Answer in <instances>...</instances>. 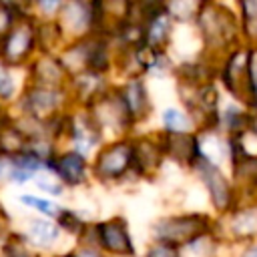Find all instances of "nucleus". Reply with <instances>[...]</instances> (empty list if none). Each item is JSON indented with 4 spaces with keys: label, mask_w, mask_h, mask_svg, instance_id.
I'll return each instance as SVG.
<instances>
[{
    "label": "nucleus",
    "mask_w": 257,
    "mask_h": 257,
    "mask_svg": "<svg viewBox=\"0 0 257 257\" xmlns=\"http://www.w3.org/2000/svg\"><path fill=\"white\" fill-rule=\"evenodd\" d=\"M243 257H257V245H255V247H251Z\"/></svg>",
    "instance_id": "20"
},
{
    "label": "nucleus",
    "mask_w": 257,
    "mask_h": 257,
    "mask_svg": "<svg viewBox=\"0 0 257 257\" xmlns=\"http://www.w3.org/2000/svg\"><path fill=\"white\" fill-rule=\"evenodd\" d=\"M4 257H36V253H32L24 241H18V239H10L6 245H4Z\"/></svg>",
    "instance_id": "14"
},
{
    "label": "nucleus",
    "mask_w": 257,
    "mask_h": 257,
    "mask_svg": "<svg viewBox=\"0 0 257 257\" xmlns=\"http://www.w3.org/2000/svg\"><path fill=\"white\" fill-rule=\"evenodd\" d=\"M12 90H14V84L8 70H0V98H10Z\"/></svg>",
    "instance_id": "17"
},
{
    "label": "nucleus",
    "mask_w": 257,
    "mask_h": 257,
    "mask_svg": "<svg viewBox=\"0 0 257 257\" xmlns=\"http://www.w3.org/2000/svg\"><path fill=\"white\" fill-rule=\"evenodd\" d=\"M133 167V145L126 141L104 147L94 163V173L100 179H120Z\"/></svg>",
    "instance_id": "3"
},
{
    "label": "nucleus",
    "mask_w": 257,
    "mask_h": 257,
    "mask_svg": "<svg viewBox=\"0 0 257 257\" xmlns=\"http://www.w3.org/2000/svg\"><path fill=\"white\" fill-rule=\"evenodd\" d=\"M195 167H197V171H199V175H201V179H203V183L211 195L213 205L221 211L229 209V205L233 203V189H231L229 181L223 177V173L219 171V167L201 155H199Z\"/></svg>",
    "instance_id": "5"
},
{
    "label": "nucleus",
    "mask_w": 257,
    "mask_h": 257,
    "mask_svg": "<svg viewBox=\"0 0 257 257\" xmlns=\"http://www.w3.org/2000/svg\"><path fill=\"white\" fill-rule=\"evenodd\" d=\"M22 203H26V205H32V207H36L40 213H44V215H60V211H58V207H54L52 203H48V201H44V199H36V197H22Z\"/></svg>",
    "instance_id": "16"
},
{
    "label": "nucleus",
    "mask_w": 257,
    "mask_h": 257,
    "mask_svg": "<svg viewBox=\"0 0 257 257\" xmlns=\"http://www.w3.org/2000/svg\"><path fill=\"white\" fill-rule=\"evenodd\" d=\"M207 229L209 225L203 215H179V217H169L165 221H159L155 225V237L163 245L177 247L183 243L197 241Z\"/></svg>",
    "instance_id": "2"
},
{
    "label": "nucleus",
    "mask_w": 257,
    "mask_h": 257,
    "mask_svg": "<svg viewBox=\"0 0 257 257\" xmlns=\"http://www.w3.org/2000/svg\"><path fill=\"white\" fill-rule=\"evenodd\" d=\"M2 177H4V163L0 161V179H2Z\"/></svg>",
    "instance_id": "21"
},
{
    "label": "nucleus",
    "mask_w": 257,
    "mask_h": 257,
    "mask_svg": "<svg viewBox=\"0 0 257 257\" xmlns=\"http://www.w3.org/2000/svg\"><path fill=\"white\" fill-rule=\"evenodd\" d=\"M36 44V32L30 22L18 20L2 38L0 54L6 64H20L34 48Z\"/></svg>",
    "instance_id": "4"
},
{
    "label": "nucleus",
    "mask_w": 257,
    "mask_h": 257,
    "mask_svg": "<svg viewBox=\"0 0 257 257\" xmlns=\"http://www.w3.org/2000/svg\"><path fill=\"white\" fill-rule=\"evenodd\" d=\"M58 223H60L64 229L72 231V233H80V231L84 229V225L78 221V217H76L72 211H60V215H58Z\"/></svg>",
    "instance_id": "15"
},
{
    "label": "nucleus",
    "mask_w": 257,
    "mask_h": 257,
    "mask_svg": "<svg viewBox=\"0 0 257 257\" xmlns=\"http://www.w3.org/2000/svg\"><path fill=\"white\" fill-rule=\"evenodd\" d=\"M120 98H122V104L133 118H143L147 116V110H149V96H147V88H145V82L141 78H131L120 90H118Z\"/></svg>",
    "instance_id": "9"
},
{
    "label": "nucleus",
    "mask_w": 257,
    "mask_h": 257,
    "mask_svg": "<svg viewBox=\"0 0 257 257\" xmlns=\"http://www.w3.org/2000/svg\"><path fill=\"white\" fill-rule=\"evenodd\" d=\"M58 102H60L58 90L50 88V86H40V84L28 88L26 96H24L26 112L36 116V118H46V116L54 114L58 108Z\"/></svg>",
    "instance_id": "7"
},
{
    "label": "nucleus",
    "mask_w": 257,
    "mask_h": 257,
    "mask_svg": "<svg viewBox=\"0 0 257 257\" xmlns=\"http://www.w3.org/2000/svg\"><path fill=\"white\" fill-rule=\"evenodd\" d=\"M161 151H163L161 145H155L153 141H147V139L135 143L133 145V167H137L141 173L157 169L161 163Z\"/></svg>",
    "instance_id": "10"
},
{
    "label": "nucleus",
    "mask_w": 257,
    "mask_h": 257,
    "mask_svg": "<svg viewBox=\"0 0 257 257\" xmlns=\"http://www.w3.org/2000/svg\"><path fill=\"white\" fill-rule=\"evenodd\" d=\"M147 257H177V251L175 247H169V245H163V243H157Z\"/></svg>",
    "instance_id": "18"
},
{
    "label": "nucleus",
    "mask_w": 257,
    "mask_h": 257,
    "mask_svg": "<svg viewBox=\"0 0 257 257\" xmlns=\"http://www.w3.org/2000/svg\"><path fill=\"white\" fill-rule=\"evenodd\" d=\"M70 257H102L96 249H92V247H84V249H80V251H76L74 255H70Z\"/></svg>",
    "instance_id": "19"
},
{
    "label": "nucleus",
    "mask_w": 257,
    "mask_h": 257,
    "mask_svg": "<svg viewBox=\"0 0 257 257\" xmlns=\"http://www.w3.org/2000/svg\"><path fill=\"white\" fill-rule=\"evenodd\" d=\"M50 167L54 169L58 181L68 183V185H80L86 179V161L80 153L68 151L58 157H52Z\"/></svg>",
    "instance_id": "8"
},
{
    "label": "nucleus",
    "mask_w": 257,
    "mask_h": 257,
    "mask_svg": "<svg viewBox=\"0 0 257 257\" xmlns=\"http://www.w3.org/2000/svg\"><path fill=\"white\" fill-rule=\"evenodd\" d=\"M96 239L100 247L114 255H133L135 247L131 235L126 231V223L122 219H108L96 225Z\"/></svg>",
    "instance_id": "6"
},
{
    "label": "nucleus",
    "mask_w": 257,
    "mask_h": 257,
    "mask_svg": "<svg viewBox=\"0 0 257 257\" xmlns=\"http://www.w3.org/2000/svg\"><path fill=\"white\" fill-rule=\"evenodd\" d=\"M197 20H199L203 38L209 46L223 48L233 42L237 24H235V18L231 16V12L225 10L223 6H213V4L199 6Z\"/></svg>",
    "instance_id": "1"
},
{
    "label": "nucleus",
    "mask_w": 257,
    "mask_h": 257,
    "mask_svg": "<svg viewBox=\"0 0 257 257\" xmlns=\"http://www.w3.org/2000/svg\"><path fill=\"white\" fill-rule=\"evenodd\" d=\"M30 223L32 225L28 227V237L32 241H36L40 245H50L58 237V227L56 225H52L48 221H40V219L30 221Z\"/></svg>",
    "instance_id": "12"
},
{
    "label": "nucleus",
    "mask_w": 257,
    "mask_h": 257,
    "mask_svg": "<svg viewBox=\"0 0 257 257\" xmlns=\"http://www.w3.org/2000/svg\"><path fill=\"white\" fill-rule=\"evenodd\" d=\"M163 124L167 133H187L189 131V118L185 112L177 108H167L163 112Z\"/></svg>",
    "instance_id": "13"
},
{
    "label": "nucleus",
    "mask_w": 257,
    "mask_h": 257,
    "mask_svg": "<svg viewBox=\"0 0 257 257\" xmlns=\"http://www.w3.org/2000/svg\"><path fill=\"white\" fill-rule=\"evenodd\" d=\"M36 70V78H38V84L40 86H50V88H56L60 84V80L64 78L66 74V68L64 64H60L56 58L52 56H44L36 62L34 66Z\"/></svg>",
    "instance_id": "11"
}]
</instances>
